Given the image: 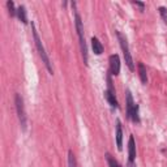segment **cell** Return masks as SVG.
Masks as SVG:
<instances>
[{
    "mask_svg": "<svg viewBox=\"0 0 167 167\" xmlns=\"http://www.w3.org/2000/svg\"><path fill=\"white\" fill-rule=\"evenodd\" d=\"M73 11H75V24H76V30H77V35L80 39V47H81V52H82V58H84V63L85 65H88V46L85 42V35H84V25H82V20L80 17L78 12L76 9V3H72Z\"/></svg>",
    "mask_w": 167,
    "mask_h": 167,
    "instance_id": "1",
    "label": "cell"
},
{
    "mask_svg": "<svg viewBox=\"0 0 167 167\" xmlns=\"http://www.w3.org/2000/svg\"><path fill=\"white\" fill-rule=\"evenodd\" d=\"M32 32H33V38H34V42H35L37 50H38V52H39V56H41L42 61L45 63V65H46V68H47V71L50 72V75H54L52 64H51L50 58H48V55H47V52H46V50H45V46L42 45V41H41L39 35H38V32H37V29H35L34 22H32Z\"/></svg>",
    "mask_w": 167,
    "mask_h": 167,
    "instance_id": "2",
    "label": "cell"
},
{
    "mask_svg": "<svg viewBox=\"0 0 167 167\" xmlns=\"http://www.w3.org/2000/svg\"><path fill=\"white\" fill-rule=\"evenodd\" d=\"M125 104H127V117L131 119L133 123H140L138 116V106L134 103L133 97L131 94V90H125Z\"/></svg>",
    "mask_w": 167,
    "mask_h": 167,
    "instance_id": "3",
    "label": "cell"
},
{
    "mask_svg": "<svg viewBox=\"0 0 167 167\" xmlns=\"http://www.w3.org/2000/svg\"><path fill=\"white\" fill-rule=\"evenodd\" d=\"M116 37H117V39H119V43H120V47H121L123 55H124V60H125V64H127V67H128L131 71H134L133 59H132V55H131V52H129V46H128L127 38H125V37L120 32H116Z\"/></svg>",
    "mask_w": 167,
    "mask_h": 167,
    "instance_id": "4",
    "label": "cell"
},
{
    "mask_svg": "<svg viewBox=\"0 0 167 167\" xmlns=\"http://www.w3.org/2000/svg\"><path fill=\"white\" fill-rule=\"evenodd\" d=\"M15 103H16V110H17V115H18V120H20V124L22 131H26V112H25V107H24V99L20 94L15 95Z\"/></svg>",
    "mask_w": 167,
    "mask_h": 167,
    "instance_id": "5",
    "label": "cell"
},
{
    "mask_svg": "<svg viewBox=\"0 0 167 167\" xmlns=\"http://www.w3.org/2000/svg\"><path fill=\"white\" fill-rule=\"evenodd\" d=\"M110 72L111 75L117 76L120 73V58L117 54H112L110 56Z\"/></svg>",
    "mask_w": 167,
    "mask_h": 167,
    "instance_id": "6",
    "label": "cell"
},
{
    "mask_svg": "<svg viewBox=\"0 0 167 167\" xmlns=\"http://www.w3.org/2000/svg\"><path fill=\"white\" fill-rule=\"evenodd\" d=\"M128 157H129V162H133L136 159V141L132 134L129 136V141H128Z\"/></svg>",
    "mask_w": 167,
    "mask_h": 167,
    "instance_id": "7",
    "label": "cell"
},
{
    "mask_svg": "<svg viewBox=\"0 0 167 167\" xmlns=\"http://www.w3.org/2000/svg\"><path fill=\"white\" fill-rule=\"evenodd\" d=\"M116 146L117 149H123V128L120 120H116Z\"/></svg>",
    "mask_w": 167,
    "mask_h": 167,
    "instance_id": "8",
    "label": "cell"
},
{
    "mask_svg": "<svg viewBox=\"0 0 167 167\" xmlns=\"http://www.w3.org/2000/svg\"><path fill=\"white\" fill-rule=\"evenodd\" d=\"M116 93L114 90H106L104 91V97H106V99L108 101V103L111 104V107H114V108H119V103H117V99H116V97H115Z\"/></svg>",
    "mask_w": 167,
    "mask_h": 167,
    "instance_id": "9",
    "label": "cell"
},
{
    "mask_svg": "<svg viewBox=\"0 0 167 167\" xmlns=\"http://www.w3.org/2000/svg\"><path fill=\"white\" fill-rule=\"evenodd\" d=\"M91 48H93V51H94L95 55H101L103 52V46L97 37H93L91 38Z\"/></svg>",
    "mask_w": 167,
    "mask_h": 167,
    "instance_id": "10",
    "label": "cell"
},
{
    "mask_svg": "<svg viewBox=\"0 0 167 167\" xmlns=\"http://www.w3.org/2000/svg\"><path fill=\"white\" fill-rule=\"evenodd\" d=\"M138 75H140V80L141 82L146 85L147 84V75H146V68L145 65L141 63V61H138Z\"/></svg>",
    "mask_w": 167,
    "mask_h": 167,
    "instance_id": "11",
    "label": "cell"
},
{
    "mask_svg": "<svg viewBox=\"0 0 167 167\" xmlns=\"http://www.w3.org/2000/svg\"><path fill=\"white\" fill-rule=\"evenodd\" d=\"M17 17L18 20L24 24H28V17H26V9L24 5H20V7L17 8Z\"/></svg>",
    "mask_w": 167,
    "mask_h": 167,
    "instance_id": "12",
    "label": "cell"
},
{
    "mask_svg": "<svg viewBox=\"0 0 167 167\" xmlns=\"http://www.w3.org/2000/svg\"><path fill=\"white\" fill-rule=\"evenodd\" d=\"M68 166H69V167H78L76 157H75V154H73L72 150L68 152Z\"/></svg>",
    "mask_w": 167,
    "mask_h": 167,
    "instance_id": "13",
    "label": "cell"
},
{
    "mask_svg": "<svg viewBox=\"0 0 167 167\" xmlns=\"http://www.w3.org/2000/svg\"><path fill=\"white\" fill-rule=\"evenodd\" d=\"M106 159H107V163H108V167H121L120 165H119V162L115 159V158H112L111 157V154H108V153H106Z\"/></svg>",
    "mask_w": 167,
    "mask_h": 167,
    "instance_id": "14",
    "label": "cell"
},
{
    "mask_svg": "<svg viewBox=\"0 0 167 167\" xmlns=\"http://www.w3.org/2000/svg\"><path fill=\"white\" fill-rule=\"evenodd\" d=\"M7 7H8V11H9L11 16H16L17 15V9L15 8V3L12 2V0H8L7 2Z\"/></svg>",
    "mask_w": 167,
    "mask_h": 167,
    "instance_id": "15",
    "label": "cell"
},
{
    "mask_svg": "<svg viewBox=\"0 0 167 167\" xmlns=\"http://www.w3.org/2000/svg\"><path fill=\"white\" fill-rule=\"evenodd\" d=\"M158 11H159V15H160V17H162L163 22L167 24V8L166 7H159Z\"/></svg>",
    "mask_w": 167,
    "mask_h": 167,
    "instance_id": "16",
    "label": "cell"
},
{
    "mask_svg": "<svg viewBox=\"0 0 167 167\" xmlns=\"http://www.w3.org/2000/svg\"><path fill=\"white\" fill-rule=\"evenodd\" d=\"M134 5H137V7L141 8V11H144L145 9V3H142V2H132Z\"/></svg>",
    "mask_w": 167,
    "mask_h": 167,
    "instance_id": "17",
    "label": "cell"
}]
</instances>
